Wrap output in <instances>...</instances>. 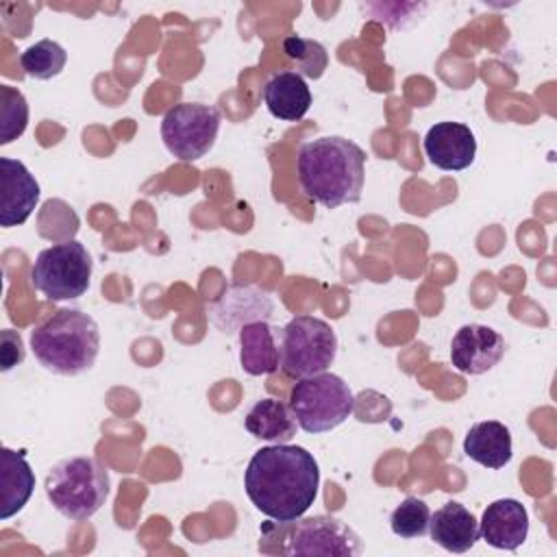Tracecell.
I'll list each match as a JSON object with an SVG mask.
<instances>
[{"mask_svg": "<svg viewBox=\"0 0 557 557\" xmlns=\"http://www.w3.org/2000/svg\"><path fill=\"white\" fill-rule=\"evenodd\" d=\"M320 468L315 457L296 444L259 448L246 468L244 487L250 503L276 522H296L315 500Z\"/></svg>", "mask_w": 557, "mask_h": 557, "instance_id": "cell-1", "label": "cell"}, {"mask_svg": "<svg viewBox=\"0 0 557 557\" xmlns=\"http://www.w3.org/2000/svg\"><path fill=\"white\" fill-rule=\"evenodd\" d=\"M366 150L339 135L309 139L296 157L302 191L326 209L361 200L366 178Z\"/></svg>", "mask_w": 557, "mask_h": 557, "instance_id": "cell-2", "label": "cell"}, {"mask_svg": "<svg viewBox=\"0 0 557 557\" xmlns=\"http://www.w3.org/2000/svg\"><path fill=\"white\" fill-rule=\"evenodd\" d=\"M30 350L48 372L83 374L100 352L98 322L78 309H59L30 331Z\"/></svg>", "mask_w": 557, "mask_h": 557, "instance_id": "cell-3", "label": "cell"}, {"mask_svg": "<svg viewBox=\"0 0 557 557\" xmlns=\"http://www.w3.org/2000/svg\"><path fill=\"white\" fill-rule=\"evenodd\" d=\"M109 470L87 455L61 459L44 481L50 505L67 520H89L109 496Z\"/></svg>", "mask_w": 557, "mask_h": 557, "instance_id": "cell-4", "label": "cell"}, {"mask_svg": "<svg viewBox=\"0 0 557 557\" xmlns=\"http://www.w3.org/2000/svg\"><path fill=\"white\" fill-rule=\"evenodd\" d=\"M289 409L302 431L326 433L355 411V396L342 376L320 372L294 383L289 392Z\"/></svg>", "mask_w": 557, "mask_h": 557, "instance_id": "cell-5", "label": "cell"}, {"mask_svg": "<svg viewBox=\"0 0 557 557\" xmlns=\"http://www.w3.org/2000/svg\"><path fill=\"white\" fill-rule=\"evenodd\" d=\"M91 268L87 248L76 239H65L37 255L30 268V283L48 300H74L89 289Z\"/></svg>", "mask_w": 557, "mask_h": 557, "instance_id": "cell-6", "label": "cell"}, {"mask_svg": "<svg viewBox=\"0 0 557 557\" xmlns=\"http://www.w3.org/2000/svg\"><path fill=\"white\" fill-rule=\"evenodd\" d=\"M337 335L333 326L315 315H296L283 329L281 368L289 379L326 372L335 361Z\"/></svg>", "mask_w": 557, "mask_h": 557, "instance_id": "cell-7", "label": "cell"}, {"mask_svg": "<svg viewBox=\"0 0 557 557\" xmlns=\"http://www.w3.org/2000/svg\"><path fill=\"white\" fill-rule=\"evenodd\" d=\"M220 131V111L200 102H181L165 111L161 120V139L170 154L181 161L205 157Z\"/></svg>", "mask_w": 557, "mask_h": 557, "instance_id": "cell-8", "label": "cell"}, {"mask_svg": "<svg viewBox=\"0 0 557 557\" xmlns=\"http://www.w3.org/2000/svg\"><path fill=\"white\" fill-rule=\"evenodd\" d=\"M363 550L359 535L335 516H311L298 520L287 535V555L355 557Z\"/></svg>", "mask_w": 557, "mask_h": 557, "instance_id": "cell-9", "label": "cell"}, {"mask_svg": "<svg viewBox=\"0 0 557 557\" xmlns=\"http://www.w3.org/2000/svg\"><path fill=\"white\" fill-rule=\"evenodd\" d=\"M505 355V337L485 324H463L450 342V361L461 374H483Z\"/></svg>", "mask_w": 557, "mask_h": 557, "instance_id": "cell-10", "label": "cell"}, {"mask_svg": "<svg viewBox=\"0 0 557 557\" xmlns=\"http://www.w3.org/2000/svg\"><path fill=\"white\" fill-rule=\"evenodd\" d=\"M0 224L4 228L24 224L39 202L37 178L22 161L0 157Z\"/></svg>", "mask_w": 557, "mask_h": 557, "instance_id": "cell-11", "label": "cell"}, {"mask_svg": "<svg viewBox=\"0 0 557 557\" xmlns=\"http://www.w3.org/2000/svg\"><path fill=\"white\" fill-rule=\"evenodd\" d=\"M429 161L444 172H459L472 165L476 157V139L470 126L461 122H437L422 139Z\"/></svg>", "mask_w": 557, "mask_h": 557, "instance_id": "cell-12", "label": "cell"}, {"mask_svg": "<svg viewBox=\"0 0 557 557\" xmlns=\"http://www.w3.org/2000/svg\"><path fill=\"white\" fill-rule=\"evenodd\" d=\"M479 535L494 548L516 550L529 535V513L516 498L490 503L479 522Z\"/></svg>", "mask_w": 557, "mask_h": 557, "instance_id": "cell-13", "label": "cell"}, {"mask_svg": "<svg viewBox=\"0 0 557 557\" xmlns=\"http://www.w3.org/2000/svg\"><path fill=\"white\" fill-rule=\"evenodd\" d=\"M431 540L448 553H466L470 550L479 535L476 518L461 503H446L435 513H431L429 522Z\"/></svg>", "mask_w": 557, "mask_h": 557, "instance_id": "cell-14", "label": "cell"}, {"mask_svg": "<svg viewBox=\"0 0 557 557\" xmlns=\"http://www.w3.org/2000/svg\"><path fill=\"white\" fill-rule=\"evenodd\" d=\"M463 453L483 468L498 470L513 457L509 429L498 420H483L470 426L463 437Z\"/></svg>", "mask_w": 557, "mask_h": 557, "instance_id": "cell-15", "label": "cell"}, {"mask_svg": "<svg viewBox=\"0 0 557 557\" xmlns=\"http://www.w3.org/2000/svg\"><path fill=\"white\" fill-rule=\"evenodd\" d=\"M263 102L274 117L283 122H298L311 107V91L300 74L294 70H281L265 83Z\"/></svg>", "mask_w": 557, "mask_h": 557, "instance_id": "cell-16", "label": "cell"}, {"mask_svg": "<svg viewBox=\"0 0 557 557\" xmlns=\"http://www.w3.org/2000/svg\"><path fill=\"white\" fill-rule=\"evenodd\" d=\"M239 363L244 372L259 376L281 368V350L274 342L272 326L265 320H255L239 326Z\"/></svg>", "mask_w": 557, "mask_h": 557, "instance_id": "cell-17", "label": "cell"}, {"mask_svg": "<svg viewBox=\"0 0 557 557\" xmlns=\"http://www.w3.org/2000/svg\"><path fill=\"white\" fill-rule=\"evenodd\" d=\"M0 485V518L9 520L11 516L24 509L35 490V472L22 450H13L7 446L2 448Z\"/></svg>", "mask_w": 557, "mask_h": 557, "instance_id": "cell-18", "label": "cell"}, {"mask_svg": "<svg viewBox=\"0 0 557 557\" xmlns=\"http://www.w3.org/2000/svg\"><path fill=\"white\" fill-rule=\"evenodd\" d=\"M244 424L250 435L276 444L292 440L296 433V418L292 409L276 398L257 400L246 413Z\"/></svg>", "mask_w": 557, "mask_h": 557, "instance_id": "cell-19", "label": "cell"}, {"mask_svg": "<svg viewBox=\"0 0 557 557\" xmlns=\"http://www.w3.org/2000/svg\"><path fill=\"white\" fill-rule=\"evenodd\" d=\"M67 63V52L61 44L52 39H41L33 46H28L20 54V65L26 76L37 81H50L61 74V70Z\"/></svg>", "mask_w": 557, "mask_h": 557, "instance_id": "cell-20", "label": "cell"}, {"mask_svg": "<svg viewBox=\"0 0 557 557\" xmlns=\"http://www.w3.org/2000/svg\"><path fill=\"white\" fill-rule=\"evenodd\" d=\"M283 52L285 57L294 63L296 74H300L302 78H320L329 65V54L326 48L315 41V39H307L300 35H287L283 39Z\"/></svg>", "mask_w": 557, "mask_h": 557, "instance_id": "cell-21", "label": "cell"}, {"mask_svg": "<svg viewBox=\"0 0 557 557\" xmlns=\"http://www.w3.org/2000/svg\"><path fill=\"white\" fill-rule=\"evenodd\" d=\"M28 126V102L11 85H0V144H11Z\"/></svg>", "mask_w": 557, "mask_h": 557, "instance_id": "cell-22", "label": "cell"}, {"mask_svg": "<svg viewBox=\"0 0 557 557\" xmlns=\"http://www.w3.org/2000/svg\"><path fill=\"white\" fill-rule=\"evenodd\" d=\"M431 509L418 496H407L389 516V527L398 537L416 540L429 533Z\"/></svg>", "mask_w": 557, "mask_h": 557, "instance_id": "cell-23", "label": "cell"}, {"mask_svg": "<svg viewBox=\"0 0 557 557\" xmlns=\"http://www.w3.org/2000/svg\"><path fill=\"white\" fill-rule=\"evenodd\" d=\"M0 342H2V348H0L2 366H0V370H2V372H9L13 366L22 363V359H24L22 337H20L15 331L4 329V331H2V335H0Z\"/></svg>", "mask_w": 557, "mask_h": 557, "instance_id": "cell-24", "label": "cell"}]
</instances>
